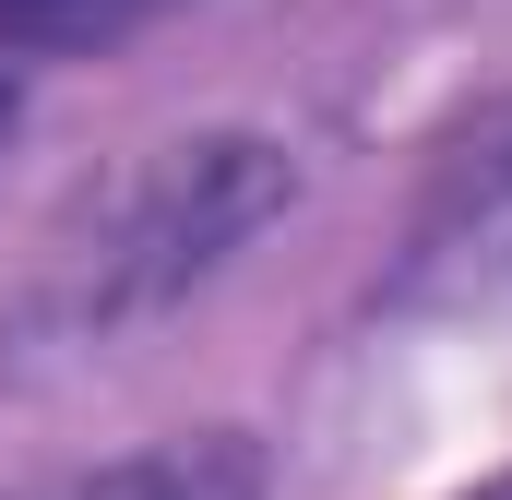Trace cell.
I'll return each instance as SVG.
<instances>
[{"instance_id":"6da1fadb","label":"cell","mask_w":512,"mask_h":500,"mask_svg":"<svg viewBox=\"0 0 512 500\" xmlns=\"http://www.w3.org/2000/svg\"><path fill=\"white\" fill-rule=\"evenodd\" d=\"M286 203H298V155H286L274 131H203V143H167V155H143L120 191L96 203V227L48 262V286H36L24 322H48V334L143 322V310H167L179 286H203L251 227H274Z\"/></svg>"},{"instance_id":"7a4b0ae2","label":"cell","mask_w":512,"mask_h":500,"mask_svg":"<svg viewBox=\"0 0 512 500\" xmlns=\"http://www.w3.org/2000/svg\"><path fill=\"white\" fill-rule=\"evenodd\" d=\"M501 286H512V108H489L465 143H441L393 298H501Z\"/></svg>"},{"instance_id":"3957f363","label":"cell","mask_w":512,"mask_h":500,"mask_svg":"<svg viewBox=\"0 0 512 500\" xmlns=\"http://www.w3.org/2000/svg\"><path fill=\"white\" fill-rule=\"evenodd\" d=\"M262 489H274V465L251 429H179V441H143L120 465L72 477L60 500H262Z\"/></svg>"},{"instance_id":"277c9868","label":"cell","mask_w":512,"mask_h":500,"mask_svg":"<svg viewBox=\"0 0 512 500\" xmlns=\"http://www.w3.org/2000/svg\"><path fill=\"white\" fill-rule=\"evenodd\" d=\"M191 0H0V72H60V60H108L131 36H155Z\"/></svg>"},{"instance_id":"5b68a950","label":"cell","mask_w":512,"mask_h":500,"mask_svg":"<svg viewBox=\"0 0 512 500\" xmlns=\"http://www.w3.org/2000/svg\"><path fill=\"white\" fill-rule=\"evenodd\" d=\"M24 96H36V84H24V72H0V131L24 120Z\"/></svg>"},{"instance_id":"8992f818","label":"cell","mask_w":512,"mask_h":500,"mask_svg":"<svg viewBox=\"0 0 512 500\" xmlns=\"http://www.w3.org/2000/svg\"><path fill=\"white\" fill-rule=\"evenodd\" d=\"M489 500H512V489H489Z\"/></svg>"}]
</instances>
